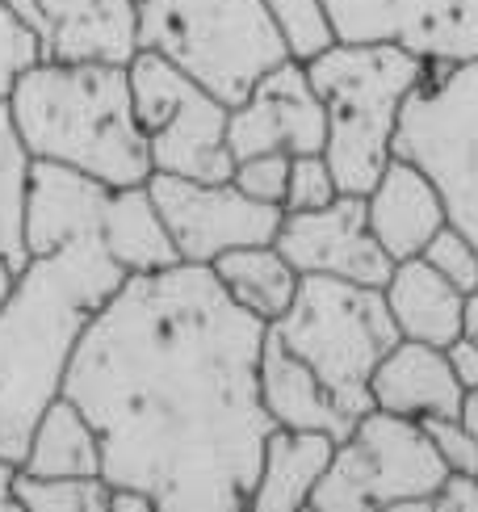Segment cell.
I'll list each match as a JSON object with an SVG mask.
<instances>
[{"label": "cell", "mask_w": 478, "mask_h": 512, "mask_svg": "<svg viewBox=\"0 0 478 512\" xmlns=\"http://www.w3.org/2000/svg\"><path fill=\"white\" fill-rule=\"evenodd\" d=\"M265 340L269 324L210 265L130 273L89 319L63 378L101 437L105 483L172 512L248 508L277 429L260 399Z\"/></svg>", "instance_id": "cell-1"}, {"label": "cell", "mask_w": 478, "mask_h": 512, "mask_svg": "<svg viewBox=\"0 0 478 512\" xmlns=\"http://www.w3.org/2000/svg\"><path fill=\"white\" fill-rule=\"evenodd\" d=\"M126 282L101 236L30 256L0 307V458L21 466L34 424L63 395L89 319Z\"/></svg>", "instance_id": "cell-2"}, {"label": "cell", "mask_w": 478, "mask_h": 512, "mask_svg": "<svg viewBox=\"0 0 478 512\" xmlns=\"http://www.w3.org/2000/svg\"><path fill=\"white\" fill-rule=\"evenodd\" d=\"M5 105L34 160L80 168L110 189L151 181V147L126 63L38 59Z\"/></svg>", "instance_id": "cell-3"}, {"label": "cell", "mask_w": 478, "mask_h": 512, "mask_svg": "<svg viewBox=\"0 0 478 512\" xmlns=\"http://www.w3.org/2000/svg\"><path fill=\"white\" fill-rule=\"evenodd\" d=\"M432 63L403 42H332L307 59L315 93L328 110V156L340 194H369L395 160L403 105L424 84Z\"/></svg>", "instance_id": "cell-4"}, {"label": "cell", "mask_w": 478, "mask_h": 512, "mask_svg": "<svg viewBox=\"0 0 478 512\" xmlns=\"http://www.w3.org/2000/svg\"><path fill=\"white\" fill-rule=\"evenodd\" d=\"M139 47L172 59L227 105L294 59L265 0H139Z\"/></svg>", "instance_id": "cell-5"}, {"label": "cell", "mask_w": 478, "mask_h": 512, "mask_svg": "<svg viewBox=\"0 0 478 512\" xmlns=\"http://www.w3.org/2000/svg\"><path fill=\"white\" fill-rule=\"evenodd\" d=\"M269 332L307 361L353 420L374 408L369 378L378 361L403 340L382 286H357L319 273L302 277L290 311L269 324Z\"/></svg>", "instance_id": "cell-6"}, {"label": "cell", "mask_w": 478, "mask_h": 512, "mask_svg": "<svg viewBox=\"0 0 478 512\" xmlns=\"http://www.w3.org/2000/svg\"><path fill=\"white\" fill-rule=\"evenodd\" d=\"M449 471L420 420L369 408L336 441L323 483L315 487V512H365V508H437Z\"/></svg>", "instance_id": "cell-7"}, {"label": "cell", "mask_w": 478, "mask_h": 512, "mask_svg": "<svg viewBox=\"0 0 478 512\" xmlns=\"http://www.w3.org/2000/svg\"><path fill=\"white\" fill-rule=\"evenodd\" d=\"M395 156L441 185L449 223L478 248V63H432L403 105Z\"/></svg>", "instance_id": "cell-8"}, {"label": "cell", "mask_w": 478, "mask_h": 512, "mask_svg": "<svg viewBox=\"0 0 478 512\" xmlns=\"http://www.w3.org/2000/svg\"><path fill=\"white\" fill-rule=\"evenodd\" d=\"M135 114L151 147V173L189 181H231L235 156L227 143L231 105L202 89L172 59L139 47L126 63Z\"/></svg>", "instance_id": "cell-9"}, {"label": "cell", "mask_w": 478, "mask_h": 512, "mask_svg": "<svg viewBox=\"0 0 478 512\" xmlns=\"http://www.w3.org/2000/svg\"><path fill=\"white\" fill-rule=\"evenodd\" d=\"M151 198L172 231L181 261L214 265L231 248L273 244L286 206L256 202L235 181H189L172 173H151Z\"/></svg>", "instance_id": "cell-10"}, {"label": "cell", "mask_w": 478, "mask_h": 512, "mask_svg": "<svg viewBox=\"0 0 478 512\" xmlns=\"http://www.w3.org/2000/svg\"><path fill=\"white\" fill-rule=\"evenodd\" d=\"M302 277H344L357 286H386L390 252L378 244L361 194H340L319 210H286L273 240Z\"/></svg>", "instance_id": "cell-11"}, {"label": "cell", "mask_w": 478, "mask_h": 512, "mask_svg": "<svg viewBox=\"0 0 478 512\" xmlns=\"http://www.w3.org/2000/svg\"><path fill=\"white\" fill-rule=\"evenodd\" d=\"M227 143L235 160L260 152H323L328 147V110L315 93L307 63L286 59L244 101L231 105Z\"/></svg>", "instance_id": "cell-12"}, {"label": "cell", "mask_w": 478, "mask_h": 512, "mask_svg": "<svg viewBox=\"0 0 478 512\" xmlns=\"http://www.w3.org/2000/svg\"><path fill=\"white\" fill-rule=\"evenodd\" d=\"M114 189L80 173V168L34 160L26 185V248L30 256H47L63 244L101 236V219Z\"/></svg>", "instance_id": "cell-13"}, {"label": "cell", "mask_w": 478, "mask_h": 512, "mask_svg": "<svg viewBox=\"0 0 478 512\" xmlns=\"http://www.w3.org/2000/svg\"><path fill=\"white\" fill-rule=\"evenodd\" d=\"M365 215L390 261H411V256H424L432 236L449 223V206L441 185L416 160L395 156L365 194Z\"/></svg>", "instance_id": "cell-14"}, {"label": "cell", "mask_w": 478, "mask_h": 512, "mask_svg": "<svg viewBox=\"0 0 478 512\" xmlns=\"http://www.w3.org/2000/svg\"><path fill=\"white\" fill-rule=\"evenodd\" d=\"M42 51L68 63H130L139 51V0H38Z\"/></svg>", "instance_id": "cell-15"}, {"label": "cell", "mask_w": 478, "mask_h": 512, "mask_svg": "<svg viewBox=\"0 0 478 512\" xmlns=\"http://www.w3.org/2000/svg\"><path fill=\"white\" fill-rule=\"evenodd\" d=\"M369 399L382 412L432 420V416H458L466 387L453 374L449 357L441 345H424V340H399L390 349L374 378H369Z\"/></svg>", "instance_id": "cell-16"}, {"label": "cell", "mask_w": 478, "mask_h": 512, "mask_svg": "<svg viewBox=\"0 0 478 512\" xmlns=\"http://www.w3.org/2000/svg\"><path fill=\"white\" fill-rule=\"evenodd\" d=\"M260 399H265L277 429H311L332 433L340 441L357 424L340 408V399L319 382V374L281 345L273 332L265 340V353H260Z\"/></svg>", "instance_id": "cell-17"}, {"label": "cell", "mask_w": 478, "mask_h": 512, "mask_svg": "<svg viewBox=\"0 0 478 512\" xmlns=\"http://www.w3.org/2000/svg\"><path fill=\"white\" fill-rule=\"evenodd\" d=\"M386 307L403 340H424V345H453L462 336V311L466 294L449 282L445 273L432 269L424 256L395 261L386 277Z\"/></svg>", "instance_id": "cell-18"}, {"label": "cell", "mask_w": 478, "mask_h": 512, "mask_svg": "<svg viewBox=\"0 0 478 512\" xmlns=\"http://www.w3.org/2000/svg\"><path fill=\"white\" fill-rule=\"evenodd\" d=\"M336 454L332 433H311V429H273L260 454V475L252 487L256 512H298L311 508L315 487L323 483Z\"/></svg>", "instance_id": "cell-19"}, {"label": "cell", "mask_w": 478, "mask_h": 512, "mask_svg": "<svg viewBox=\"0 0 478 512\" xmlns=\"http://www.w3.org/2000/svg\"><path fill=\"white\" fill-rule=\"evenodd\" d=\"M101 244L110 248V256L130 273H156L181 261L177 244H172V231L160 215L156 198H151V185H126L110 194L101 219Z\"/></svg>", "instance_id": "cell-20"}, {"label": "cell", "mask_w": 478, "mask_h": 512, "mask_svg": "<svg viewBox=\"0 0 478 512\" xmlns=\"http://www.w3.org/2000/svg\"><path fill=\"white\" fill-rule=\"evenodd\" d=\"M210 269L235 303L244 311H252L256 319H265V324H277V319L290 311L298 282H302V273L286 261V252L277 244L231 248Z\"/></svg>", "instance_id": "cell-21"}, {"label": "cell", "mask_w": 478, "mask_h": 512, "mask_svg": "<svg viewBox=\"0 0 478 512\" xmlns=\"http://www.w3.org/2000/svg\"><path fill=\"white\" fill-rule=\"evenodd\" d=\"M21 471L26 475H101V437L68 395H59L34 424Z\"/></svg>", "instance_id": "cell-22"}, {"label": "cell", "mask_w": 478, "mask_h": 512, "mask_svg": "<svg viewBox=\"0 0 478 512\" xmlns=\"http://www.w3.org/2000/svg\"><path fill=\"white\" fill-rule=\"evenodd\" d=\"M30 164L9 105L0 101V256H9L17 269L30 265L26 248V185H30Z\"/></svg>", "instance_id": "cell-23"}, {"label": "cell", "mask_w": 478, "mask_h": 512, "mask_svg": "<svg viewBox=\"0 0 478 512\" xmlns=\"http://www.w3.org/2000/svg\"><path fill=\"white\" fill-rule=\"evenodd\" d=\"M407 51L428 63H478V0H424Z\"/></svg>", "instance_id": "cell-24"}, {"label": "cell", "mask_w": 478, "mask_h": 512, "mask_svg": "<svg viewBox=\"0 0 478 512\" xmlns=\"http://www.w3.org/2000/svg\"><path fill=\"white\" fill-rule=\"evenodd\" d=\"M340 42H403L424 13V0H323Z\"/></svg>", "instance_id": "cell-25"}, {"label": "cell", "mask_w": 478, "mask_h": 512, "mask_svg": "<svg viewBox=\"0 0 478 512\" xmlns=\"http://www.w3.org/2000/svg\"><path fill=\"white\" fill-rule=\"evenodd\" d=\"M17 508L30 512H110L114 487L101 475H26L17 466L13 479Z\"/></svg>", "instance_id": "cell-26"}, {"label": "cell", "mask_w": 478, "mask_h": 512, "mask_svg": "<svg viewBox=\"0 0 478 512\" xmlns=\"http://www.w3.org/2000/svg\"><path fill=\"white\" fill-rule=\"evenodd\" d=\"M265 9L273 13V21L286 34L294 59H315L319 51H328L336 42V30L328 21V9L323 0H265Z\"/></svg>", "instance_id": "cell-27"}, {"label": "cell", "mask_w": 478, "mask_h": 512, "mask_svg": "<svg viewBox=\"0 0 478 512\" xmlns=\"http://www.w3.org/2000/svg\"><path fill=\"white\" fill-rule=\"evenodd\" d=\"M38 59H47L42 38L5 5V0H0V101H9L17 80L26 76Z\"/></svg>", "instance_id": "cell-28"}, {"label": "cell", "mask_w": 478, "mask_h": 512, "mask_svg": "<svg viewBox=\"0 0 478 512\" xmlns=\"http://www.w3.org/2000/svg\"><path fill=\"white\" fill-rule=\"evenodd\" d=\"M340 198V181L323 152H302L290 156V189H286V210H319Z\"/></svg>", "instance_id": "cell-29"}, {"label": "cell", "mask_w": 478, "mask_h": 512, "mask_svg": "<svg viewBox=\"0 0 478 512\" xmlns=\"http://www.w3.org/2000/svg\"><path fill=\"white\" fill-rule=\"evenodd\" d=\"M424 261L437 273H445L462 294L478 290V248L453 223H445L437 236H432V244L424 248Z\"/></svg>", "instance_id": "cell-30"}, {"label": "cell", "mask_w": 478, "mask_h": 512, "mask_svg": "<svg viewBox=\"0 0 478 512\" xmlns=\"http://www.w3.org/2000/svg\"><path fill=\"white\" fill-rule=\"evenodd\" d=\"M231 181L244 189L256 202H273L286 206V189H290V152H260L248 160H235Z\"/></svg>", "instance_id": "cell-31"}, {"label": "cell", "mask_w": 478, "mask_h": 512, "mask_svg": "<svg viewBox=\"0 0 478 512\" xmlns=\"http://www.w3.org/2000/svg\"><path fill=\"white\" fill-rule=\"evenodd\" d=\"M420 424L432 437V445H437L449 479H478V441L470 437V429L458 416H432V420H420Z\"/></svg>", "instance_id": "cell-32"}, {"label": "cell", "mask_w": 478, "mask_h": 512, "mask_svg": "<svg viewBox=\"0 0 478 512\" xmlns=\"http://www.w3.org/2000/svg\"><path fill=\"white\" fill-rule=\"evenodd\" d=\"M445 357H449V366H453V374H458L462 387L474 391L478 387V340L458 336L453 345H445Z\"/></svg>", "instance_id": "cell-33"}, {"label": "cell", "mask_w": 478, "mask_h": 512, "mask_svg": "<svg viewBox=\"0 0 478 512\" xmlns=\"http://www.w3.org/2000/svg\"><path fill=\"white\" fill-rule=\"evenodd\" d=\"M437 508H478V479H449Z\"/></svg>", "instance_id": "cell-34"}, {"label": "cell", "mask_w": 478, "mask_h": 512, "mask_svg": "<svg viewBox=\"0 0 478 512\" xmlns=\"http://www.w3.org/2000/svg\"><path fill=\"white\" fill-rule=\"evenodd\" d=\"M13 479H17V462L0 458V508H17V496H13Z\"/></svg>", "instance_id": "cell-35"}, {"label": "cell", "mask_w": 478, "mask_h": 512, "mask_svg": "<svg viewBox=\"0 0 478 512\" xmlns=\"http://www.w3.org/2000/svg\"><path fill=\"white\" fill-rule=\"evenodd\" d=\"M458 420L470 429V437L478 441V387L474 391H466V399H462V412H458Z\"/></svg>", "instance_id": "cell-36"}, {"label": "cell", "mask_w": 478, "mask_h": 512, "mask_svg": "<svg viewBox=\"0 0 478 512\" xmlns=\"http://www.w3.org/2000/svg\"><path fill=\"white\" fill-rule=\"evenodd\" d=\"M17 265L9 261V256H0V307L9 303V294H13V286H17Z\"/></svg>", "instance_id": "cell-37"}, {"label": "cell", "mask_w": 478, "mask_h": 512, "mask_svg": "<svg viewBox=\"0 0 478 512\" xmlns=\"http://www.w3.org/2000/svg\"><path fill=\"white\" fill-rule=\"evenodd\" d=\"M462 336L478 340V290L466 294V311H462Z\"/></svg>", "instance_id": "cell-38"}]
</instances>
